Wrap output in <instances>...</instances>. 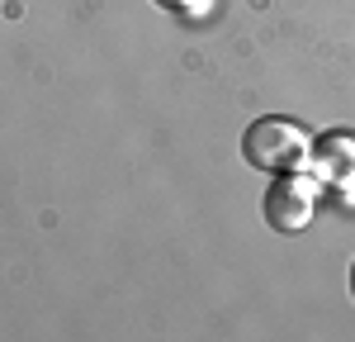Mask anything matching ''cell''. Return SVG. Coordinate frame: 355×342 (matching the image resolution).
Wrapping results in <instances>:
<instances>
[{"instance_id":"1","label":"cell","mask_w":355,"mask_h":342,"mask_svg":"<svg viewBox=\"0 0 355 342\" xmlns=\"http://www.w3.org/2000/svg\"><path fill=\"white\" fill-rule=\"evenodd\" d=\"M308 152H313V133L294 119H284V114H266L242 133V157L256 171H270V176L303 171Z\"/></svg>"},{"instance_id":"2","label":"cell","mask_w":355,"mask_h":342,"mask_svg":"<svg viewBox=\"0 0 355 342\" xmlns=\"http://www.w3.org/2000/svg\"><path fill=\"white\" fill-rule=\"evenodd\" d=\"M313 214H318L313 181L299 176V171L275 176V186L266 190V219H270V228H279V233H303V228L313 224Z\"/></svg>"},{"instance_id":"3","label":"cell","mask_w":355,"mask_h":342,"mask_svg":"<svg viewBox=\"0 0 355 342\" xmlns=\"http://www.w3.org/2000/svg\"><path fill=\"white\" fill-rule=\"evenodd\" d=\"M308 167L322 186L351 190L355 186V133H322L308 152Z\"/></svg>"},{"instance_id":"4","label":"cell","mask_w":355,"mask_h":342,"mask_svg":"<svg viewBox=\"0 0 355 342\" xmlns=\"http://www.w3.org/2000/svg\"><path fill=\"white\" fill-rule=\"evenodd\" d=\"M162 10H190V5H199V0H157Z\"/></svg>"},{"instance_id":"5","label":"cell","mask_w":355,"mask_h":342,"mask_svg":"<svg viewBox=\"0 0 355 342\" xmlns=\"http://www.w3.org/2000/svg\"><path fill=\"white\" fill-rule=\"evenodd\" d=\"M351 295H355V261H351Z\"/></svg>"}]
</instances>
